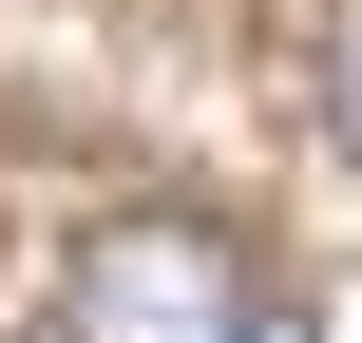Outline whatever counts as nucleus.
Listing matches in <instances>:
<instances>
[{"label": "nucleus", "mask_w": 362, "mask_h": 343, "mask_svg": "<svg viewBox=\"0 0 362 343\" xmlns=\"http://www.w3.org/2000/svg\"><path fill=\"white\" fill-rule=\"evenodd\" d=\"M229 343H325V325H286V306H248V325H229Z\"/></svg>", "instance_id": "nucleus-3"}, {"label": "nucleus", "mask_w": 362, "mask_h": 343, "mask_svg": "<svg viewBox=\"0 0 362 343\" xmlns=\"http://www.w3.org/2000/svg\"><path fill=\"white\" fill-rule=\"evenodd\" d=\"M267 306L248 286V248L210 229V210H115L76 267H57V343H229Z\"/></svg>", "instance_id": "nucleus-1"}, {"label": "nucleus", "mask_w": 362, "mask_h": 343, "mask_svg": "<svg viewBox=\"0 0 362 343\" xmlns=\"http://www.w3.org/2000/svg\"><path fill=\"white\" fill-rule=\"evenodd\" d=\"M325 134L362 153V19H325Z\"/></svg>", "instance_id": "nucleus-2"}]
</instances>
